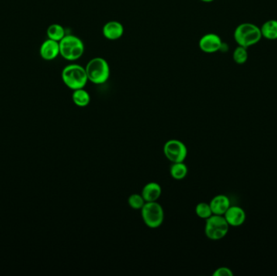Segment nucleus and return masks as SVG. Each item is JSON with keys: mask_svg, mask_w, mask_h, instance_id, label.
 I'll return each mask as SVG.
<instances>
[{"mask_svg": "<svg viewBox=\"0 0 277 276\" xmlns=\"http://www.w3.org/2000/svg\"><path fill=\"white\" fill-rule=\"evenodd\" d=\"M205 221V235L210 240H221L227 235L230 226L224 215H212Z\"/></svg>", "mask_w": 277, "mask_h": 276, "instance_id": "nucleus-5", "label": "nucleus"}, {"mask_svg": "<svg viewBox=\"0 0 277 276\" xmlns=\"http://www.w3.org/2000/svg\"><path fill=\"white\" fill-rule=\"evenodd\" d=\"M162 189L157 182H149L142 189L141 194L147 202H156L161 197Z\"/></svg>", "mask_w": 277, "mask_h": 276, "instance_id": "nucleus-13", "label": "nucleus"}, {"mask_svg": "<svg viewBox=\"0 0 277 276\" xmlns=\"http://www.w3.org/2000/svg\"><path fill=\"white\" fill-rule=\"evenodd\" d=\"M233 58L236 64H245L248 60L247 48H245L243 46H237V48L233 51Z\"/></svg>", "mask_w": 277, "mask_h": 276, "instance_id": "nucleus-19", "label": "nucleus"}, {"mask_svg": "<svg viewBox=\"0 0 277 276\" xmlns=\"http://www.w3.org/2000/svg\"><path fill=\"white\" fill-rule=\"evenodd\" d=\"M200 1H202V2L204 3H212L214 1V0H200Z\"/></svg>", "mask_w": 277, "mask_h": 276, "instance_id": "nucleus-22", "label": "nucleus"}, {"mask_svg": "<svg viewBox=\"0 0 277 276\" xmlns=\"http://www.w3.org/2000/svg\"><path fill=\"white\" fill-rule=\"evenodd\" d=\"M213 276H233V272L231 269L226 267H220L216 269L212 274Z\"/></svg>", "mask_w": 277, "mask_h": 276, "instance_id": "nucleus-21", "label": "nucleus"}, {"mask_svg": "<svg viewBox=\"0 0 277 276\" xmlns=\"http://www.w3.org/2000/svg\"><path fill=\"white\" fill-rule=\"evenodd\" d=\"M61 77L64 85L73 91L84 88L88 81L85 67L76 64L66 66L62 71Z\"/></svg>", "mask_w": 277, "mask_h": 276, "instance_id": "nucleus-1", "label": "nucleus"}, {"mask_svg": "<svg viewBox=\"0 0 277 276\" xmlns=\"http://www.w3.org/2000/svg\"><path fill=\"white\" fill-rule=\"evenodd\" d=\"M40 55L46 61L56 60L60 55V43L48 38L41 46Z\"/></svg>", "mask_w": 277, "mask_h": 276, "instance_id": "nucleus-10", "label": "nucleus"}, {"mask_svg": "<svg viewBox=\"0 0 277 276\" xmlns=\"http://www.w3.org/2000/svg\"><path fill=\"white\" fill-rule=\"evenodd\" d=\"M60 55L67 61L80 60L84 53L83 41L75 35H66L60 42Z\"/></svg>", "mask_w": 277, "mask_h": 276, "instance_id": "nucleus-4", "label": "nucleus"}, {"mask_svg": "<svg viewBox=\"0 0 277 276\" xmlns=\"http://www.w3.org/2000/svg\"><path fill=\"white\" fill-rule=\"evenodd\" d=\"M164 155L170 162H183L188 156V148L181 140H170L163 148Z\"/></svg>", "mask_w": 277, "mask_h": 276, "instance_id": "nucleus-7", "label": "nucleus"}, {"mask_svg": "<svg viewBox=\"0 0 277 276\" xmlns=\"http://www.w3.org/2000/svg\"><path fill=\"white\" fill-rule=\"evenodd\" d=\"M46 33H47L48 38L56 41L59 43L66 36L65 29L59 24H53L50 25L48 27Z\"/></svg>", "mask_w": 277, "mask_h": 276, "instance_id": "nucleus-17", "label": "nucleus"}, {"mask_svg": "<svg viewBox=\"0 0 277 276\" xmlns=\"http://www.w3.org/2000/svg\"><path fill=\"white\" fill-rule=\"evenodd\" d=\"M224 217L226 218L229 225L231 227H239L244 224L247 219L246 211L238 206H230Z\"/></svg>", "mask_w": 277, "mask_h": 276, "instance_id": "nucleus-9", "label": "nucleus"}, {"mask_svg": "<svg viewBox=\"0 0 277 276\" xmlns=\"http://www.w3.org/2000/svg\"><path fill=\"white\" fill-rule=\"evenodd\" d=\"M263 37L268 40H276L277 39V21L269 19L266 22L262 27L260 28Z\"/></svg>", "mask_w": 277, "mask_h": 276, "instance_id": "nucleus-15", "label": "nucleus"}, {"mask_svg": "<svg viewBox=\"0 0 277 276\" xmlns=\"http://www.w3.org/2000/svg\"><path fill=\"white\" fill-rule=\"evenodd\" d=\"M141 217L146 226L157 228L161 226L164 220L162 206L158 202H147L141 209Z\"/></svg>", "mask_w": 277, "mask_h": 276, "instance_id": "nucleus-6", "label": "nucleus"}, {"mask_svg": "<svg viewBox=\"0 0 277 276\" xmlns=\"http://www.w3.org/2000/svg\"><path fill=\"white\" fill-rule=\"evenodd\" d=\"M199 49L206 54H213L221 50L223 46L221 38L216 33H207L199 42Z\"/></svg>", "mask_w": 277, "mask_h": 276, "instance_id": "nucleus-8", "label": "nucleus"}, {"mask_svg": "<svg viewBox=\"0 0 277 276\" xmlns=\"http://www.w3.org/2000/svg\"><path fill=\"white\" fill-rule=\"evenodd\" d=\"M145 203L142 194H132L128 198V204L132 209L141 210Z\"/></svg>", "mask_w": 277, "mask_h": 276, "instance_id": "nucleus-20", "label": "nucleus"}, {"mask_svg": "<svg viewBox=\"0 0 277 276\" xmlns=\"http://www.w3.org/2000/svg\"><path fill=\"white\" fill-rule=\"evenodd\" d=\"M91 96L88 91L84 88H80L73 91L72 102L78 107H86L89 105Z\"/></svg>", "mask_w": 277, "mask_h": 276, "instance_id": "nucleus-14", "label": "nucleus"}, {"mask_svg": "<svg viewBox=\"0 0 277 276\" xmlns=\"http://www.w3.org/2000/svg\"><path fill=\"white\" fill-rule=\"evenodd\" d=\"M170 175L174 180L181 181L185 179L188 173V168L183 162L172 163L170 167Z\"/></svg>", "mask_w": 277, "mask_h": 276, "instance_id": "nucleus-16", "label": "nucleus"}, {"mask_svg": "<svg viewBox=\"0 0 277 276\" xmlns=\"http://www.w3.org/2000/svg\"><path fill=\"white\" fill-rule=\"evenodd\" d=\"M195 214H196L197 216L203 219V220H207L211 215H213L212 209H211L210 204L204 203V202L197 204L196 207H195Z\"/></svg>", "mask_w": 277, "mask_h": 276, "instance_id": "nucleus-18", "label": "nucleus"}, {"mask_svg": "<svg viewBox=\"0 0 277 276\" xmlns=\"http://www.w3.org/2000/svg\"><path fill=\"white\" fill-rule=\"evenodd\" d=\"M211 209L213 215H224L231 206L230 200L225 194L215 196L210 202Z\"/></svg>", "mask_w": 277, "mask_h": 276, "instance_id": "nucleus-12", "label": "nucleus"}, {"mask_svg": "<svg viewBox=\"0 0 277 276\" xmlns=\"http://www.w3.org/2000/svg\"><path fill=\"white\" fill-rule=\"evenodd\" d=\"M233 36L237 45L245 48L257 44L263 37L260 28L251 23L239 25L236 28Z\"/></svg>", "mask_w": 277, "mask_h": 276, "instance_id": "nucleus-3", "label": "nucleus"}, {"mask_svg": "<svg viewBox=\"0 0 277 276\" xmlns=\"http://www.w3.org/2000/svg\"><path fill=\"white\" fill-rule=\"evenodd\" d=\"M88 81L94 85H103L110 75L109 64L105 58L96 57L88 61L85 67Z\"/></svg>", "mask_w": 277, "mask_h": 276, "instance_id": "nucleus-2", "label": "nucleus"}, {"mask_svg": "<svg viewBox=\"0 0 277 276\" xmlns=\"http://www.w3.org/2000/svg\"><path fill=\"white\" fill-rule=\"evenodd\" d=\"M124 33V27L120 22L110 21L105 24L102 29V34L109 41L119 40Z\"/></svg>", "mask_w": 277, "mask_h": 276, "instance_id": "nucleus-11", "label": "nucleus"}]
</instances>
